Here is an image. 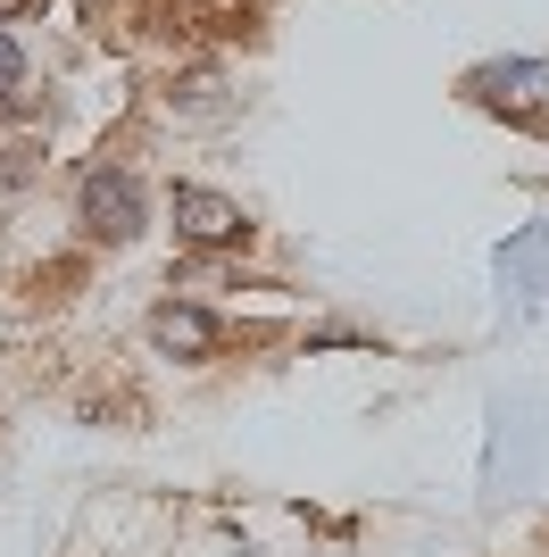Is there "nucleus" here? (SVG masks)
<instances>
[{
  "label": "nucleus",
  "instance_id": "1",
  "mask_svg": "<svg viewBox=\"0 0 549 557\" xmlns=\"http://www.w3.org/2000/svg\"><path fill=\"white\" fill-rule=\"evenodd\" d=\"M84 233H100V242H134L142 233V184L125 166H91L84 175Z\"/></svg>",
  "mask_w": 549,
  "mask_h": 557
},
{
  "label": "nucleus",
  "instance_id": "2",
  "mask_svg": "<svg viewBox=\"0 0 549 557\" xmlns=\"http://www.w3.org/2000/svg\"><path fill=\"white\" fill-rule=\"evenodd\" d=\"M175 233H183V242H208V250H217V242H242V233H251V216L233 209L225 191L175 184Z\"/></svg>",
  "mask_w": 549,
  "mask_h": 557
},
{
  "label": "nucleus",
  "instance_id": "3",
  "mask_svg": "<svg viewBox=\"0 0 549 557\" xmlns=\"http://www.w3.org/2000/svg\"><path fill=\"white\" fill-rule=\"evenodd\" d=\"M150 342L175 349V358H208V349H217V317H208V308H159V317H150Z\"/></svg>",
  "mask_w": 549,
  "mask_h": 557
},
{
  "label": "nucleus",
  "instance_id": "4",
  "mask_svg": "<svg viewBox=\"0 0 549 557\" xmlns=\"http://www.w3.org/2000/svg\"><path fill=\"white\" fill-rule=\"evenodd\" d=\"M17 75H25V50L9 42V34H0V84H17Z\"/></svg>",
  "mask_w": 549,
  "mask_h": 557
},
{
  "label": "nucleus",
  "instance_id": "5",
  "mask_svg": "<svg viewBox=\"0 0 549 557\" xmlns=\"http://www.w3.org/2000/svg\"><path fill=\"white\" fill-rule=\"evenodd\" d=\"M25 9H42V0H0V17H25Z\"/></svg>",
  "mask_w": 549,
  "mask_h": 557
}]
</instances>
